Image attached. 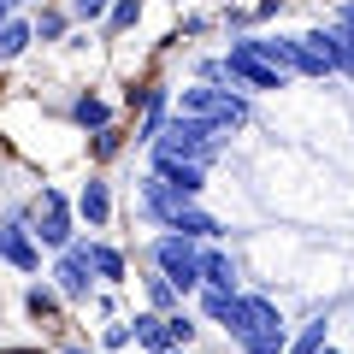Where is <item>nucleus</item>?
Segmentation results:
<instances>
[{
    "label": "nucleus",
    "mask_w": 354,
    "mask_h": 354,
    "mask_svg": "<svg viewBox=\"0 0 354 354\" xmlns=\"http://www.w3.org/2000/svg\"><path fill=\"white\" fill-rule=\"evenodd\" d=\"M225 148H230L225 130H213L207 118L171 113V118H165V130L148 142V165H153V160H195V165H207V171H213V165L225 160Z\"/></svg>",
    "instance_id": "f257e3e1"
},
{
    "label": "nucleus",
    "mask_w": 354,
    "mask_h": 354,
    "mask_svg": "<svg viewBox=\"0 0 354 354\" xmlns=\"http://www.w3.org/2000/svg\"><path fill=\"white\" fill-rule=\"evenodd\" d=\"M171 113L207 118L213 130L236 136V130L254 118V106H248V95H242L236 83H189V88H171Z\"/></svg>",
    "instance_id": "f03ea898"
},
{
    "label": "nucleus",
    "mask_w": 354,
    "mask_h": 354,
    "mask_svg": "<svg viewBox=\"0 0 354 354\" xmlns=\"http://www.w3.org/2000/svg\"><path fill=\"white\" fill-rule=\"evenodd\" d=\"M24 225L30 236L41 242V254H59L65 242L77 236V213H71V195L59 189V183H41L36 195L24 201Z\"/></svg>",
    "instance_id": "7ed1b4c3"
},
{
    "label": "nucleus",
    "mask_w": 354,
    "mask_h": 354,
    "mask_svg": "<svg viewBox=\"0 0 354 354\" xmlns=\"http://www.w3.org/2000/svg\"><path fill=\"white\" fill-rule=\"evenodd\" d=\"M148 266L171 283L177 295H195V290H201V242H195V236H177V230L148 236Z\"/></svg>",
    "instance_id": "20e7f679"
},
{
    "label": "nucleus",
    "mask_w": 354,
    "mask_h": 354,
    "mask_svg": "<svg viewBox=\"0 0 354 354\" xmlns=\"http://www.w3.org/2000/svg\"><path fill=\"white\" fill-rule=\"evenodd\" d=\"M48 283L59 290L65 307H88V301H95L101 283H95V266H88V236H83V230H77L59 254H48Z\"/></svg>",
    "instance_id": "39448f33"
},
{
    "label": "nucleus",
    "mask_w": 354,
    "mask_h": 354,
    "mask_svg": "<svg viewBox=\"0 0 354 354\" xmlns=\"http://www.w3.org/2000/svg\"><path fill=\"white\" fill-rule=\"evenodd\" d=\"M225 330L230 342H242V337H260V330H290L283 325V307L272 301V295H260V290H236L230 295V313H225Z\"/></svg>",
    "instance_id": "423d86ee"
},
{
    "label": "nucleus",
    "mask_w": 354,
    "mask_h": 354,
    "mask_svg": "<svg viewBox=\"0 0 354 354\" xmlns=\"http://www.w3.org/2000/svg\"><path fill=\"white\" fill-rule=\"evenodd\" d=\"M41 242L30 236V225H24V201H12L6 213H0V266H12V272H24V278H36L41 272Z\"/></svg>",
    "instance_id": "0eeeda50"
},
{
    "label": "nucleus",
    "mask_w": 354,
    "mask_h": 354,
    "mask_svg": "<svg viewBox=\"0 0 354 354\" xmlns=\"http://www.w3.org/2000/svg\"><path fill=\"white\" fill-rule=\"evenodd\" d=\"M225 77L242 88V95H272V88H283V83H290L283 71H272V65H266L260 53L248 48V36H236V41L225 48Z\"/></svg>",
    "instance_id": "6e6552de"
},
{
    "label": "nucleus",
    "mask_w": 354,
    "mask_h": 354,
    "mask_svg": "<svg viewBox=\"0 0 354 354\" xmlns=\"http://www.w3.org/2000/svg\"><path fill=\"white\" fill-rule=\"evenodd\" d=\"M71 213H77V225H88V230H106V225H113V183H106V171H88L83 183H77Z\"/></svg>",
    "instance_id": "1a4fd4ad"
},
{
    "label": "nucleus",
    "mask_w": 354,
    "mask_h": 354,
    "mask_svg": "<svg viewBox=\"0 0 354 354\" xmlns=\"http://www.w3.org/2000/svg\"><path fill=\"white\" fill-rule=\"evenodd\" d=\"M301 48L313 53V59L325 65V71H337V77H354V48L342 41V30H337V24H313V30L301 36Z\"/></svg>",
    "instance_id": "9d476101"
},
{
    "label": "nucleus",
    "mask_w": 354,
    "mask_h": 354,
    "mask_svg": "<svg viewBox=\"0 0 354 354\" xmlns=\"http://www.w3.org/2000/svg\"><path fill=\"white\" fill-rule=\"evenodd\" d=\"M113 118H118V106L106 101L101 88H77L71 101H65V124L83 130V136H88V130H101V124H113Z\"/></svg>",
    "instance_id": "9b49d317"
},
{
    "label": "nucleus",
    "mask_w": 354,
    "mask_h": 354,
    "mask_svg": "<svg viewBox=\"0 0 354 354\" xmlns=\"http://www.w3.org/2000/svg\"><path fill=\"white\" fill-rule=\"evenodd\" d=\"M88 266H95V283L101 290H124L130 283V254L106 236H88Z\"/></svg>",
    "instance_id": "f8f14e48"
},
{
    "label": "nucleus",
    "mask_w": 354,
    "mask_h": 354,
    "mask_svg": "<svg viewBox=\"0 0 354 354\" xmlns=\"http://www.w3.org/2000/svg\"><path fill=\"white\" fill-rule=\"evenodd\" d=\"M201 283H207V290H242L236 254L218 248V242H201Z\"/></svg>",
    "instance_id": "ddd939ff"
},
{
    "label": "nucleus",
    "mask_w": 354,
    "mask_h": 354,
    "mask_svg": "<svg viewBox=\"0 0 354 354\" xmlns=\"http://www.w3.org/2000/svg\"><path fill=\"white\" fill-rule=\"evenodd\" d=\"M165 118H171V88H165V83H153V88H148V101L136 106V148H148V142L160 136V130H165Z\"/></svg>",
    "instance_id": "4468645a"
},
{
    "label": "nucleus",
    "mask_w": 354,
    "mask_h": 354,
    "mask_svg": "<svg viewBox=\"0 0 354 354\" xmlns=\"http://www.w3.org/2000/svg\"><path fill=\"white\" fill-rule=\"evenodd\" d=\"M24 313H30V325H65V301H59V290L48 278H36L24 290Z\"/></svg>",
    "instance_id": "2eb2a0df"
},
{
    "label": "nucleus",
    "mask_w": 354,
    "mask_h": 354,
    "mask_svg": "<svg viewBox=\"0 0 354 354\" xmlns=\"http://www.w3.org/2000/svg\"><path fill=\"white\" fill-rule=\"evenodd\" d=\"M30 48H36V30H30V12H24V6H18L12 18H0V65L24 59Z\"/></svg>",
    "instance_id": "dca6fc26"
},
{
    "label": "nucleus",
    "mask_w": 354,
    "mask_h": 354,
    "mask_svg": "<svg viewBox=\"0 0 354 354\" xmlns=\"http://www.w3.org/2000/svg\"><path fill=\"white\" fill-rule=\"evenodd\" d=\"M148 171H160L171 189H183V195H201L207 189V165H195V160H153Z\"/></svg>",
    "instance_id": "f3484780"
},
{
    "label": "nucleus",
    "mask_w": 354,
    "mask_h": 354,
    "mask_svg": "<svg viewBox=\"0 0 354 354\" xmlns=\"http://www.w3.org/2000/svg\"><path fill=\"white\" fill-rule=\"evenodd\" d=\"M30 30H36L41 48H53V41H65L77 24H71V12H65V6H36V12H30Z\"/></svg>",
    "instance_id": "a211bd4d"
},
{
    "label": "nucleus",
    "mask_w": 354,
    "mask_h": 354,
    "mask_svg": "<svg viewBox=\"0 0 354 354\" xmlns=\"http://www.w3.org/2000/svg\"><path fill=\"white\" fill-rule=\"evenodd\" d=\"M325 342H330V313H319V319H307L295 337H283V348H278V354H319Z\"/></svg>",
    "instance_id": "6ab92c4d"
},
{
    "label": "nucleus",
    "mask_w": 354,
    "mask_h": 354,
    "mask_svg": "<svg viewBox=\"0 0 354 354\" xmlns=\"http://www.w3.org/2000/svg\"><path fill=\"white\" fill-rule=\"evenodd\" d=\"M130 330H136V348L142 354H160V348H177V342H165V325L153 307H142V313H130Z\"/></svg>",
    "instance_id": "aec40b11"
},
{
    "label": "nucleus",
    "mask_w": 354,
    "mask_h": 354,
    "mask_svg": "<svg viewBox=\"0 0 354 354\" xmlns=\"http://www.w3.org/2000/svg\"><path fill=\"white\" fill-rule=\"evenodd\" d=\"M124 124H118V118H113V124H101V130H88V160H95V165H106V160H118V153H124Z\"/></svg>",
    "instance_id": "412c9836"
},
{
    "label": "nucleus",
    "mask_w": 354,
    "mask_h": 354,
    "mask_svg": "<svg viewBox=\"0 0 354 354\" xmlns=\"http://www.w3.org/2000/svg\"><path fill=\"white\" fill-rule=\"evenodd\" d=\"M136 24H142V0H113V6H106V18H101V36L118 41V36H130Z\"/></svg>",
    "instance_id": "4be33fe9"
},
{
    "label": "nucleus",
    "mask_w": 354,
    "mask_h": 354,
    "mask_svg": "<svg viewBox=\"0 0 354 354\" xmlns=\"http://www.w3.org/2000/svg\"><path fill=\"white\" fill-rule=\"evenodd\" d=\"M160 325H165V342H177V348H189V342L201 337V319H195L183 301H177L171 313H160Z\"/></svg>",
    "instance_id": "5701e85b"
},
{
    "label": "nucleus",
    "mask_w": 354,
    "mask_h": 354,
    "mask_svg": "<svg viewBox=\"0 0 354 354\" xmlns=\"http://www.w3.org/2000/svg\"><path fill=\"white\" fill-rule=\"evenodd\" d=\"M142 301H148V307H153V313H171V307H177V301H183V295H177V290H171V283H165V278H160V272H148V278H142Z\"/></svg>",
    "instance_id": "b1692460"
},
{
    "label": "nucleus",
    "mask_w": 354,
    "mask_h": 354,
    "mask_svg": "<svg viewBox=\"0 0 354 354\" xmlns=\"http://www.w3.org/2000/svg\"><path fill=\"white\" fill-rule=\"evenodd\" d=\"M283 337H290V330H260V337H242V342H236V354H278V348H283Z\"/></svg>",
    "instance_id": "393cba45"
},
{
    "label": "nucleus",
    "mask_w": 354,
    "mask_h": 354,
    "mask_svg": "<svg viewBox=\"0 0 354 354\" xmlns=\"http://www.w3.org/2000/svg\"><path fill=\"white\" fill-rule=\"evenodd\" d=\"M106 6H113V0H65L71 24H101V18H106Z\"/></svg>",
    "instance_id": "a878e982"
},
{
    "label": "nucleus",
    "mask_w": 354,
    "mask_h": 354,
    "mask_svg": "<svg viewBox=\"0 0 354 354\" xmlns=\"http://www.w3.org/2000/svg\"><path fill=\"white\" fill-rule=\"evenodd\" d=\"M130 342H136L130 319H106V330H101V348H130Z\"/></svg>",
    "instance_id": "bb28decb"
},
{
    "label": "nucleus",
    "mask_w": 354,
    "mask_h": 354,
    "mask_svg": "<svg viewBox=\"0 0 354 354\" xmlns=\"http://www.w3.org/2000/svg\"><path fill=\"white\" fill-rule=\"evenodd\" d=\"M195 83H230V77H225V53H213V59H195Z\"/></svg>",
    "instance_id": "cd10ccee"
},
{
    "label": "nucleus",
    "mask_w": 354,
    "mask_h": 354,
    "mask_svg": "<svg viewBox=\"0 0 354 354\" xmlns=\"http://www.w3.org/2000/svg\"><path fill=\"white\" fill-rule=\"evenodd\" d=\"M330 24H337V30H342V41L354 48V0H342L337 12H330Z\"/></svg>",
    "instance_id": "c85d7f7f"
},
{
    "label": "nucleus",
    "mask_w": 354,
    "mask_h": 354,
    "mask_svg": "<svg viewBox=\"0 0 354 354\" xmlns=\"http://www.w3.org/2000/svg\"><path fill=\"white\" fill-rule=\"evenodd\" d=\"M207 30H213V18L189 12V18H183V24H177V36H207Z\"/></svg>",
    "instance_id": "c756f323"
},
{
    "label": "nucleus",
    "mask_w": 354,
    "mask_h": 354,
    "mask_svg": "<svg viewBox=\"0 0 354 354\" xmlns=\"http://www.w3.org/2000/svg\"><path fill=\"white\" fill-rule=\"evenodd\" d=\"M148 88H153V83H130V88H124V113H136V106L148 101Z\"/></svg>",
    "instance_id": "7c9ffc66"
},
{
    "label": "nucleus",
    "mask_w": 354,
    "mask_h": 354,
    "mask_svg": "<svg viewBox=\"0 0 354 354\" xmlns=\"http://www.w3.org/2000/svg\"><path fill=\"white\" fill-rule=\"evenodd\" d=\"M59 354H101V348H88V342H65Z\"/></svg>",
    "instance_id": "2f4dec72"
},
{
    "label": "nucleus",
    "mask_w": 354,
    "mask_h": 354,
    "mask_svg": "<svg viewBox=\"0 0 354 354\" xmlns=\"http://www.w3.org/2000/svg\"><path fill=\"white\" fill-rule=\"evenodd\" d=\"M319 354H342V348H337V342H325V348H319Z\"/></svg>",
    "instance_id": "473e14b6"
},
{
    "label": "nucleus",
    "mask_w": 354,
    "mask_h": 354,
    "mask_svg": "<svg viewBox=\"0 0 354 354\" xmlns=\"http://www.w3.org/2000/svg\"><path fill=\"white\" fill-rule=\"evenodd\" d=\"M160 354H189V348H160Z\"/></svg>",
    "instance_id": "72a5a7b5"
},
{
    "label": "nucleus",
    "mask_w": 354,
    "mask_h": 354,
    "mask_svg": "<svg viewBox=\"0 0 354 354\" xmlns=\"http://www.w3.org/2000/svg\"><path fill=\"white\" fill-rule=\"evenodd\" d=\"M6 354H36V348H6Z\"/></svg>",
    "instance_id": "f704fd0d"
},
{
    "label": "nucleus",
    "mask_w": 354,
    "mask_h": 354,
    "mask_svg": "<svg viewBox=\"0 0 354 354\" xmlns=\"http://www.w3.org/2000/svg\"><path fill=\"white\" fill-rule=\"evenodd\" d=\"M18 6H41V0H18Z\"/></svg>",
    "instance_id": "c9c22d12"
}]
</instances>
